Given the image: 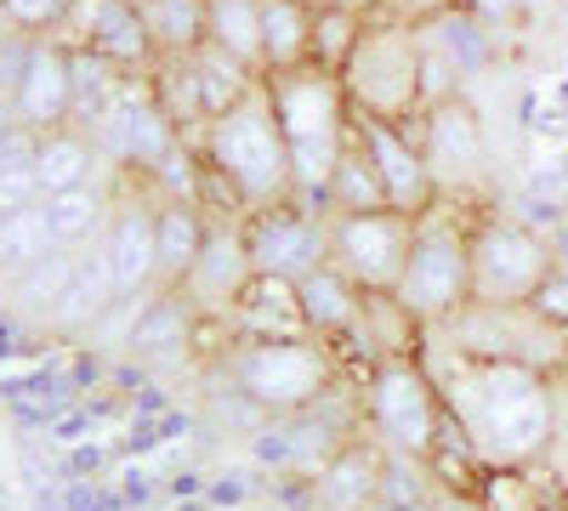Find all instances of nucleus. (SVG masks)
I'll return each instance as SVG.
<instances>
[{"label": "nucleus", "mask_w": 568, "mask_h": 511, "mask_svg": "<svg viewBox=\"0 0 568 511\" xmlns=\"http://www.w3.org/2000/svg\"><path fill=\"white\" fill-rule=\"evenodd\" d=\"M200 154H205V188H216L233 216H256L296 200L291 143H284V125L262 80L251 98H240L200 131Z\"/></svg>", "instance_id": "1"}, {"label": "nucleus", "mask_w": 568, "mask_h": 511, "mask_svg": "<svg viewBox=\"0 0 568 511\" xmlns=\"http://www.w3.org/2000/svg\"><path fill=\"white\" fill-rule=\"evenodd\" d=\"M455 415H460V438L478 454H489L495 467H524V460L551 449L557 387L540 376V369H524V364H471V358H460Z\"/></svg>", "instance_id": "2"}, {"label": "nucleus", "mask_w": 568, "mask_h": 511, "mask_svg": "<svg viewBox=\"0 0 568 511\" xmlns=\"http://www.w3.org/2000/svg\"><path fill=\"white\" fill-rule=\"evenodd\" d=\"M273 114L284 125V143H291V171H296V200L324 211L329 176H336L347 143H353V98L342 74H329L318 63L284 69V74H262ZM329 216V211H324Z\"/></svg>", "instance_id": "3"}, {"label": "nucleus", "mask_w": 568, "mask_h": 511, "mask_svg": "<svg viewBox=\"0 0 568 511\" xmlns=\"http://www.w3.org/2000/svg\"><path fill=\"white\" fill-rule=\"evenodd\" d=\"M471 234H478V211H466V200H438L433 211L415 216L409 267L393 296L426 330L449 324L471 302Z\"/></svg>", "instance_id": "4"}, {"label": "nucleus", "mask_w": 568, "mask_h": 511, "mask_svg": "<svg viewBox=\"0 0 568 511\" xmlns=\"http://www.w3.org/2000/svg\"><path fill=\"white\" fill-rule=\"evenodd\" d=\"M227 381L251 409L262 415H296L329 398V381H336V358H329V341L318 336H240L227 352Z\"/></svg>", "instance_id": "5"}, {"label": "nucleus", "mask_w": 568, "mask_h": 511, "mask_svg": "<svg viewBox=\"0 0 568 511\" xmlns=\"http://www.w3.org/2000/svg\"><path fill=\"white\" fill-rule=\"evenodd\" d=\"M342 85L353 98V114L364 120H393L415 125L426 109V85H420V29L398 23L387 12H375L364 40L353 45V58L342 69Z\"/></svg>", "instance_id": "6"}, {"label": "nucleus", "mask_w": 568, "mask_h": 511, "mask_svg": "<svg viewBox=\"0 0 568 511\" xmlns=\"http://www.w3.org/2000/svg\"><path fill=\"white\" fill-rule=\"evenodd\" d=\"M364 421H369V443L382 454L433 460L444 432V398L415 358H382L369 369Z\"/></svg>", "instance_id": "7"}, {"label": "nucleus", "mask_w": 568, "mask_h": 511, "mask_svg": "<svg viewBox=\"0 0 568 511\" xmlns=\"http://www.w3.org/2000/svg\"><path fill=\"white\" fill-rule=\"evenodd\" d=\"M551 273H557V251L546 245V234H535L524 216L478 211V234H471V302L517 307Z\"/></svg>", "instance_id": "8"}, {"label": "nucleus", "mask_w": 568, "mask_h": 511, "mask_svg": "<svg viewBox=\"0 0 568 511\" xmlns=\"http://www.w3.org/2000/svg\"><path fill=\"white\" fill-rule=\"evenodd\" d=\"M444 330L455 336V352L471 364H524V369H562L568 364V336L529 307H489V302H466Z\"/></svg>", "instance_id": "9"}, {"label": "nucleus", "mask_w": 568, "mask_h": 511, "mask_svg": "<svg viewBox=\"0 0 568 511\" xmlns=\"http://www.w3.org/2000/svg\"><path fill=\"white\" fill-rule=\"evenodd\" d=\"M91 143H98V154H103L109 171L149 182L182 143H194V136H182V125L165 114V103L154 98V80L136 74V80L120 91V103H114L98 125H91Z\"/></svg>", "instance_id": "10"}, {"label": "nucleus", "mask_w": 568, "mask_h": 511, "mask_svg": "<svg viewBox=\"0 0 568 511\" xmlns=\"http://www.w3.org/2000/svg\"><path fill=\"white\" fill-rule=\"evenodd\" d=\"M415 245V216L404 211H358L329 216V262H336L358 290H398Z\"/></svg>", "instance_id": "11"}, {"label": "nucleus", "mask_w": 568, "mask_h": 511, "mask_svg": "<svg viewBox=\"0 0 568 511\" xmlns=\"http://www.w3.org/2000/svg\"><path fill=\"white\" fill-rule=\"evenodd\" d=\"M245 251L256 262V278H278V285H302L307 273L329 262V216L291 200L245 216Z\"/></svg>", "instance_id": "12"}, {"label": "nucleus", "mask_w": 568, "mask_h": 511, "mask_svg": "<svg viewBox=\"0 0 568 511\" xmlns=\"http://www.w3.org/2000/svg\"><path fill=\"white\" fill-rule=\"evenodd\" d=\"M415 136H420L426 171H433V182H438V200H466L484 182L489 143H484V120H478V109H471L466 91L460 98L433 103V109H420Z\"/></svg>", "instance_id": "13"}, {"label": "nucleus", "mask_w": 568, "mask_h": 511, "mask_svg": "<svg viewBox=\"0 0 568 511\" xmlns=\"http://www.w3.org/2000/svg\"><path fill=\"white\" fill-rule=\"evenodd\" d=\"M353 136L364 143L375 176H382L387 211L420 216V211L438 205V182H433V171H426V154H420L415 125H393V120H364V114H353Z\"/></svg>", "instance_id": "14"}, {"label": "nucleus", "mask_w": 568, "mask_h": 511, "mask_svg": "<svg viewBox=\"0 0 568 511\" xmlns=\"http://www.w3.org/2000/svg\"><path fill=\"white\" fill-rule=\"evenodd\" d=\"M103 256L114 273L120 296H149L160 290V239H154V188L136 182V188L114 194L109 227H103Z\"/></svg>", "instance_id": "15"}, {"label": "nucleus", "mask_w": 568, "mask_h": 511, "mask_svg": "<svg viewBox=\"0 0 568 511\" xmlns=\"http://www.w3.org/2000/svg\"><path fill=\"white\" fill-rule=\"evenodd\" d=\"M251 285H256V262L245 251V216H211L205 256L194 262V273H187L182 296L194 302L200 318H222L227 324Z\"/></svg>", "instance_id": "16"}, {"label": "nucleus", "mask_w": 568, "mask_h": 511, "mask_svg": "<svg viewBox=\"0 0 568 511\" xmlns=\"http://www.w3.org/2000/svg\"><path fill=\"white\" fill-rule=\"evenodd\" d=\"M12 114L34 136L74 125V45L69 40H34L29 45L23 80L12 91Z\"/></svg>", "instance_id": "17"}, {"label": "nucleus", "mask_w": 568, "mask_h": 511, "mask_svg": "<svg viewBox=\"0 0 568 511\" xmlns=\"http://www.w3.org/2000/svg\"><path fill=\"white\" fill-rule=\"evenodd\" d=\"M63 40L91 45V52H103L109 63H120L131 74H154V63H160L149 23H142V12L125 7V0H74V18H69Z\"/></svg>", "instance_id": "18"}, {"label": "nucleus", "mask_w": 568, "mask_h": 511, "mask_svg": "<svg viewBox=\"0 0 568 511\" xmlns=\"http://www.w3.org/2000/svg\"><path fill=\"white\" fill-rule=\"evenodd\" d=\"M154 239H160V290H182L211 239V211L182 194H154Z\"/></svg>", "instance_id": "19"}, {"label": "nucleus", "mask_w": 568, "mask_h": 511, "mask_svg": "<svg viewBox=\"0 0 568 511\" xmlns=\"http://www.w3.org/2000/svg\"><path fill=\"white\" fill-rule=\"evenodd\" d=\"M318 489V505L324 511H375L387 500V454L375 443H347L329 467L313 478Z\"/></svg>", "instance_id": "20"}, {"label": "nucleus", "mask_w": 568, "mask_h": 511, "mask_svg": "<svg viewBox=\"0 0 568 511\" xmlns=\"http://www.w3.org/2000/svg\"><path fill=\"white\" fill-rule=\"evenodd\" d=\"M296 302H302V318H307V330L318 341L353 336L358 330V313H364V290L353 285L336 262H324L318 273H307L302 285H296Z\"/></svg>", "instance_id": "21"}, {"label": "nucleus", "mask_w": 568, "mask_h": 511, "mask_svg": "<svg viewBox=\"0 0 568 511\" xmlns=\"http://www.w3.org/2000/svg\"><path fill=\"white\" fill-rule=\"evenodd\" d=\"M103 171V154L91 143V131L80 125H58L40 136L34 149V182H40V200L45 194H69V188H91Z\"/></svg>", "instance_id": "22"}, {"label": "nucleus", "mask_w": 568, "mask_h": 511, "mask_svg": "<svg viewBox=\"0 0 568 511\" xmlns=\"http://www.w3.org/2000/svg\"><path fill=\"white\" fill-rule=\"evenodd\" d=\"M194 324H200V313L182 290H154L149 302H142L136 324H131L125 352L131 358H171V352H182L187 341H194Z\"/></svg>", "instance_id": "23"}, {"label": "nucleus", "mask_w": 568, "mask_h": 511, "mask_svg": "<svg viewBox=\"0 0 568 511\" xmlns=\"http://www.w3.org/2000/svg\"><path fill=\"white\" fill-rule=\"evenodd\" d=\"M45 211V227H52V239L63 251H85V245H98L103 239V227H109V188L103 182H91V188H69V194H45L40 200Z\"/></svg>", "instance_id": "24"}, {"label": "nucleus", "mask_w": 568, "mask_h": 511, "mask_svg": "<svg viewBox=\"0 0 568 511\" xmlns=\"http://www.w3.org/2000/svg\"><path fill=\"white\" fill-rule=\"evenodd\" d=\"M313 63V7L307 0H267L262 7V74Z\"/></svg>", "instance_id": "25"}, {"label": "nucleus", "mask_w": 568, "mask_h": 511, "mask_svg": "<svg viewBox=\"0 0 568 511\" xmlns=\"http://www.w3.org/2000/svg\"><path fill=\"white\" fill-rule=\"evenodd\" d=\"M114 302H120V290H114L109 256H103V245H91V251H80V273H74V285L63 290V302L52 307V324L58 330H98V318Z\"/></svg>", "instance_id": "26"}, {"label": "nucleus", "mask_w": 568, "mask_h": 511, "mask_svg": "<svg viewBox=\"0 0 568 511\" xmlns=\"http://www.w3.org/2000/svg\"><path fill=\"white\" fill-rule=\"evenodd\" d=\"M187 63V80H194V98H200V109H205V125L216 120V114H227L240 98H251L256 91V69H245L240 58H227V52H216V45H200L194 58H182Z\"/></svg>", "instance_id": "27"}, {"label": "nucleus", "mask_w": 568, "mask_h": 511, "mask_svg": "<svg viewBox=\"0 0 568 511\" xmlns=\"http://www.w3.org/2000/svg\"><path fill=\"white\" fill-rule=\"evenodd\" d=\"M142 23H149V40H154L160 63L194 58L200 45H211L205 0H149V7H142Z\"/></svg>", "instance_id": "28"}, {"label": "nucleus", "mask_w": 568, "mask_h": 511, "mask_svg": "<svg viewBox=\"0 0 568 511\" xmlns=\"http://www.w3.org/2000/svg\"><path fill=\"white\" fill-rule=\"evenodd\" d=\"M426 40H433L438 45V52L455 63V74L460 80H478L489 63H495V45H500V34L489 29V23H478V18H471L466 7H455V12H444L438 23H426L420 29Z\"/></svg>", "instance_id": "29"}, {"label": "nucleus", "mask_w": 568, "mask_h": 511, "mask_svg": "<svg viewBox=\"0 0 568 511\" xmlns=\"http://www.w3.org/2000/svg\"><path fill=\"white\" fill-rule=\"evenodd\" d=\"M136 74L109 63L103 52H91V45H74V125L91 131L114 103H120V91L131 85Z\"/></svg>", "instance_id": "30"}, {"label": "nucleus", "mask_w": 568, "mask_h": 511, "mask_svg": "<svg viewBox=\"0 0 568 511\" xmlns=\"http://www.w3.org/2000/svg\"><path fill=\"white\" fill-rule=\"evenodd\" d=\"M262 7L267 0H205L211 45L262 74Z\"/></svg>", "instance_id": "31"}, {"label": "nucleus", "mask_w": 568, "mask_h": 511, "mask_svg": "<svg viewBox=\"0 0 568 511\" xmlns=\"http://www.w3.org/2000/svg\"><path fill=\"white\" fill-rule=\"evenodd\" d=\"M375 12L364 7H347V0H318L313 7V63L329 69V74H342L347 58H353V45L364 40Z\"/></svg>", "instance_id": "32"}, {"label": "nucleus", "mask_w": 568, "mask_h": 511, "mask_svg": "<svg viewBox=\"0 0 568 511\" xmlns=\"http://www.w3.org/2000/svg\"><path fill=\"white\" fill-rule=\"evenodd\" d=\"M324 211L329 216H358V211H387V188H382V176H375L364 143L353 136L336 176H329V194H324Z\"/></svg>", "instance_id": "33"}, {"label": "nucleus", "mask_w": 568, "mask_h": 511, "mask_svg": "<svg viewBox=\"0 0 568 511\" xmlns=\"http://www.w3.org/2000/svg\"><path fill=\"white\" fill-rule=\"evenodd\" d=\"M74 273H80V251H52V256H40L34 267H23L12 278V302L23 313H45L52 318V307L63 302V290L74 285Z\"/></svg>", "instance_id": "34"}, {"label": "nucleus", "mask_w": 568, "mask_h": 511, "mask_svg": "<svg viewBox=\"0 0 568 511\" xmlns=\"http://www.w3.org/2000/svg\"><path fill=\"white\" fill-rule=\"evenodd\" d=\"M52 251H63V245L52 239V227H45V211L40 205H29V211L0 222V273H7V278H18L23 267H34L40 256H52Z\"/></svg>", "instance_id": "35"}, {"label": "nucleus", "mask_w": 568, "mask_h": 511, "mask_svg": "<svg viewBox=\"0 0 568 511\" xmlns=\"http://www.w3.org/2000/svg\"><path fill=\"white\" fill-rule=\"evenodd\" d=\"M0 18L23 40H63L69 18H74V0H0Z\"/></svg>", "instance_id": "36"}, {"label": "nucleus", "mask_w": 568, "mask_h": 511, "mask_svg": "<svg viewBox=\"0 0 568 511\" xmlns=\"http://www.w3.org/2000/svg\"><path fill=\"white\" fill-rule=\"evenodd\" d=\"M29 205H40L34 165H23V171H7V165H0V222L18 216V211H29Z\"/></svg>", "instance_id": "37"}, {"label": "nucleus", "mask_w": 568, "mask_h": 511, "mask_svg": "<svg viewBox=\"0 0 568 511\" xmlns=\"http://www.w3.org/2000/svg\"><path fill=\"white\" fill-rule=\"evenodd\" d=\"M529 307L551 324V330H562V336H568V267H562V262H557V273L546 278V285L529 296Z\"/></svg>", "instance_id": "38"}, {"label": "nucleus", "mask_w": 568, "mask_h": 511, "mask_svg": "<svg viewBox=\"0 0 568 511\" xmlns=\"http://www.w3.org/2000/svg\"><path fill=\"white\" fill-rule=\"evenodd\" d=\"M460 0H382V12L387 18H398V23H415V29H426V23H438L444 12H455Z\"/></svg>", "instance_id": "39"}, {"label": "nucleus", "mask_w": 568, "mask_h": 511, "mask_svg": "<svg viewBox=\"0 0 568 511\" xmlns=\"http://www.w3.org/2000/svg\"><path fill=\"white\" fill-rule=\"evenodd\" d=\"M460 7L478 18V23H489L495 34L500 29H517V18H524V0H460Z\"/></svg>", "instance_id": "40"}, {"label": "nucleus", "mask_w": 568, "mask_h": 511, "mask_svg": "<svg viewBox=\"0 0 568 511\" xmlns=\"http://www.w3.org/2000/svg\"><path fill=\"white\" fill-rule=\"evenodd\" d=\"M557 18H562V29H568V0H557Z\"/></svg>", "instance_id": "41"}, {"label": "nucleus", "mask_w": 568, "mask_h": 511, "mask_svg": "<svg viewBox=\"0 0 568 511\" xmlns=\"http://www.w3.org/2000/svg\"><path fill=\"white\" fill-rule=\"evenodd\" d=\"M125 7H136V12H142V7H149V0H125Z\"/></svg>", "instance_id": "42"}, {"label": "nucleus", "mask_w": 568, "mask_h": 511, "mask_svg": "<svg viewBox=\"0 0 568 511\" xmlns=\"http://www.w3.org/2000/svg\"><path fill=\"white\" fill-rule=\"evenodd\" d=\"M307 7H318V0H307Z\"/></svg>", "instance_id": "43"}, {"label": "nucleus", "mask_w": 568, "mask_h": 511, "mask_svg": "<svg viewBox=\"0 0 568 511\" xmlns=\"http://www.w3.org/2000/svg\"><path fill=\"white\" fill-rule=\"evenodd\" d=\"M460 511H471V505H460Z\"/></svg>", "instance_id": "44"}]
</instances>
